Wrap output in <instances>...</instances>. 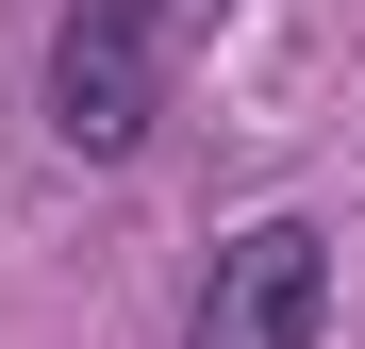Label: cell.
<instances>
[{
  "mask_svg": "<svg viewBox=\"0 0 365 349\" xmlns=\"http://www.w3.org/2000/svg\"><path fill=\"white\" fill-rule=\"evenodd\" d=\"M316 333H332V233L316 216H250L200 266V316H182V349H316Z\"/></svg>",
  "mask_w": 365,
  "mask_h": 349,
  "instance_id": "6da1fadb",
  "label": "cell"
},
{
  "mask_svg": "<svg viewBox=\"0 0 365 349\" xmlns=\"http://www.w3.org/2000/svg\"><path fill=\"white\" fill-rule=\"evenodd\" d=\"M150 34H166V0H67V34H50V116H67V150H150Z\"/></svg>",
  "mask_w": 365,
  "mask_h": 349,
  "instance_id": "7a4b0ae2",
  "label": "cell"
}]
</instances>
